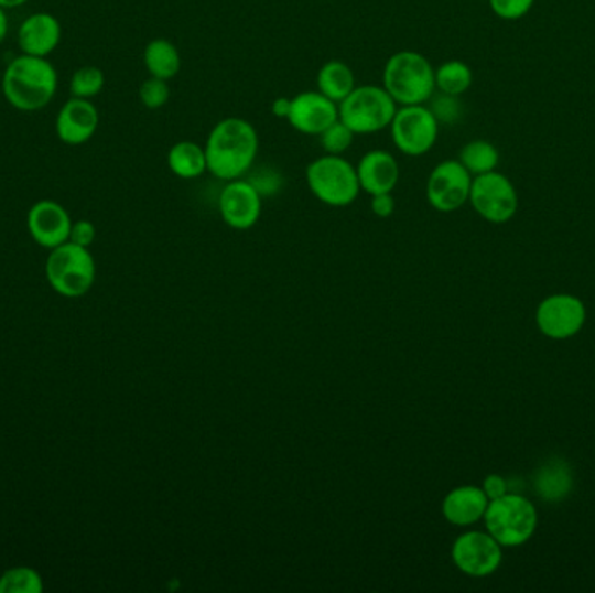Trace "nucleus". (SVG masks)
<instances>
[{
	"label": "nucleus",
	"mask_w": 595,
	"mask_h": 593,
	"mask_svg": "<svg viewBox=\"0 0 595 593\" xmlns=\"http://www.w3.org/2000/svg\"><path fill=\"white\" fill-rule=\"evenodd\" d=\"M204 150L213 176L221 182L245 177L260 150L257 128L240 117H227L212 129Z\"/></svg>",
	"instance_id": "obj_1"
},
{
	"label": "nucleus",
	"mask_w": 595,
	"mask_h": 593,
	"mask_svg": "<svg viewBox=\"0 0 595 593\" xmlns=\"http://www.w3.org/2000/svg\"><path fill=\"white\" fill-rule=\"evenodd\" d=\"M58 84V72L50 60L21 53L6 66L2 95L11 107L30 114L53 101Z\"/></svg>",
	"instance_id": "obj_2"
},
{
	"label": "nucleus",
	"mask_w": 595,
	"mask_h": 593,
	"mask_svg": "<svg viewBox=\"0 0 595 593\" xmlns=\"http://www.w3.org/2000/svg\"><path fill=\"white\" fill-rule=\"evenodd\" d=\"M383 87L399 107L426 105L437 91L435 68L416 51H399L385 65Z\"/></svg>",
	"instance_id": "obj_3"
},
{
	"label": "nucleus",
	"mask_w": 595,
	"mask_h": 593,
	"mask_svg": "<svg viewBox=\"0 0 595 593\" xmlns=\"http://www.w3.org/2000/svg\"><path fill=\"white\" fill-rule=\"evenodd\" d=\"M486 531L504 548H517L528 543L538 528V510L526 496L507 493L489 502L484 514Z\"/></svg>",
	"instance_id": "obj_4"
},
{
	"label": "nucleus",
	"mask_w": 595,
	"mask_h": 593,
	"mask_svg": "<svg viewBox=\"0 0 595 593\" xmlns=\"http://www.w3.org/2000/svg\"><path fill=\"white\" fill-rule=\"evenodd\" d=\"M306 185L317 201L331 207L356 203L360 194L356 165L342 155L318 157L305 171Z\"/></svg>",
	"instance_id": "obj_5"
},
{
	"label": "nucleus",
	"mask_w": 595,
	"mask_h": 593,
	"mask_svg": "<svg viewBox=\"0 0 595 593\" xmlns=\"http://www.w3.org/2000/svg\"><path fill=\"white\" fill-rule=\"evenodd\" d=\"M399 105L383 86L368 84L356 89L338 105L339 120L354 134H375L390 128Z\"/></svg>",
	"instance_id": "obj_6"
},
{
	"label": "nucleus",
	"mask_w": 595,
	"mask_h": 593,
	"mask_svg": "<svg viewBox=\"0 0 595 593\" xmlns=\"http://www.w3.org/2000/svg\"><path fill=\"white\" fill-rule=\"evenodd\" d=\"M46 277L51 288L66 298L89 293L96 281V261L89 248L77 244H62L51 249L46 261Z\"/></svg>",
	"instance_id": "obj_7"
},
{
	"label": "nucleus",
	"mask_w": 595,
	"mask_h": 593,
	"mask_svg": "<svg viewBox=\"0 0 595 593\" xmlns=\"http://www.w3.org/2000/svg\"><path fill=\"white\" fill-rule=\"evenodd\" d=\"M389 129L396 149L410 157L425 155L439 138L437 119L426 105L397 108Z\"/></svg>",
	"instance_id": "obj_8"
},
{
	"label": "nucleus",
	"mask_w": 595,
	"mask_h": 593,
	"mask_svg": "<svg viewBox=\"0 0 595 593\" xmlns=\"http://www.w3.org/2000/svg\"><path fill=\"white\" fill-rule=\"evenodd\" d=\"M468 203L480 218L495 225L510 222L519 209L516 186L498 171L474 176Z\"/></svg>",
	"instance_id": "obj_9"
},
{
	"label": "nucleus",
	"mask_w": 595,
	"mask_h": 593,
	"mask_svg": "<svg viewBox=\"0 0 595 593\" xmlns=\"http://www.w3.org/2000/svg\"><path fill=\"white\" fill-rule=\"evenodd\" d=\"M534 321L545 338L564 342L583 330L587 321V309L575 294H550L538 305Z\"/></svg>",
	"instance_id": "obj_10"
},
{
	"label": "nucleus",
	"mask_w": 595,
	"mask_h": 593,
	"mask_svg": "<svg viewBox=\"0 0 595 593\" xmlns=\"http://www.w3.org/2000/svg\"><path fill=\"white\" fill-rule=\"evenodd\" d=\"M451 559L467 576H491L504 562V547L488 531H467L451 547Z\"/></svg>",
	"instance_id": "obj_11"
},
{
	"label": "nucleus",
	"mask_w": 595,
	"mask_h": 593,
	"mask_svg": "<svg viewBox=\"0 0 595 593\" xmlns=\"http://www.w3.org/2000/svg\"><path fill=\"white\" fill-rule=\"evenodd\" d=\"M472 176L459 161L435 165L426 180V201L439 213H453L465 206L470 197Z\"/></svg>",
	"instance_id": "obj_12"
},
{
	"label": "nucleus",
	"mask_w": 595,
	"mask_h": 593,
	"mask_svg": "<svg viewBox=\"0 0 595 593\" xmlns=\"http://www.w3.org/2000/svg\"><path fill=\"white\" fill-rule=\"evenodd\" d=\"M263 197L248 180H231L221 190L218 198L219 215L234 230H249L261 216Z\"/></svg>",
	"instance_id": "obj_13"
},
{
	"label": "nucleus",
	"mask_w": 595,
	"mask_h": 593,
	"mask_svg": "<svg viewBox=\"0 0 595 593\" xmlns=\"http://www.w3.org/2000/svg\"><path fill=\"white\" fill-rule=\"evenodd\" d=\"M339 119L338 104L321 91H305L291 98L288 122L291 128L306 137L323 134Z\"/></svg>",
	"instance_id": "obj_14"
},
{
	"label": "nucleus",
	"mask_w": 595,
	"mask_h": 593,
	"mask_svg": "<svg viewBox=\"0 0 595 593\" xmlns=\"http://www.w3.org/2000/svg\"><path fill=\"white\" fill-rule=\"evenodd\" d=\"M72 218L68 211L51 198H42L30 207L26 215L32 239L42 248L54 249L71 239Z\"/></svg>",
	"instance_id": "obj_15"
},
{
	"label": "nucleus",
	"mask_w": 595,
	"mask_h": 593,
	"mask_svg": "<svg viewBox=\"0 0 595 593\" xmlns=\"http://www.w3.org/2000/svg\"><path fill=\"white\" fill-rule=\"evenodd\" d=\"M99 126V111L91 99H68L56 116V134L60 141L71 147H79L95 137Z\"/></svg>",
	"instance_id": "obj_16"
},
{
	"label": "nucleus",
	"mask_w": 595,
	"mask_h": 593,
	"mask_svg": "<svg viewBox=\"0 0 595 593\" xmlns=\"http://www.w3.org/2000/svg\"><path fill=\"white\" fill-rule=\"evenodd\" d=\"M62 23L46 11L30 14L18 29V46L21 53L47 58L62 42Z\"/></svg>",
	"instance_id": "obj_17"
},
{
	"label": "nucleus",
	"mask_w": 595,
	"mask_h": 593,
	"mask_svg": "<svg viewBox=\"0 0 595 593\" xmlns=\"http://www.w3.org/2000/svg\"><path fill=\"white\" fill-rule=\"evenodd\" d=\"M356 170L360 190L371 197L378 194H392L401 176L396 155L387 150H369L364 153Z\"/></svg>",
	"instance_id": "obj_18"
},
{
	"label": "nucleus",
	"mask_w": 595,
	"mask_h": 593,
	"mask_svg": "<svg viewBox=\"0 0 595 593\" xmlns=\"http://www.w3.org/2000/svg\"><path fill=\"white\" fill-rule=\"evenodd\" d=\"M488 505L489 499L484 495L483 487L465 484L451 489L444 496L441 510L444 519L456 528H470L484 519Z\"/></svg>",
	"instance_id": "obj_19"
},
{
	"label": "nucleus",
	"mask_w": 595,
	"mask_h": 593,
	"mask_svg": "<svg viewBox=\"0 0 595 593\" xmlns=\"http://www.w3.org/2000/svg\"><path fill=\"white\" fill-rule=\"evenodd\" d=\"M533 489L538 498L547 503H559L566 499L573 490V472L561 457H552L537 470L533 477Z\"/></svg>",
	"instance_id": "obj_20"
},
{
	"label": "nucleus",
	"mask_w": 595,
	"mask_h": 593,
	"mask_svg": "<svg viewBox=\"0 0 595 593\" xmlns=\"http://www.w3.org/2000/svg\"><path fill=\"white\" fill-rule=\"evenodd\" d=\"M167 165L174 176L182 180H195L207 171L206 150L195 141H178L167 153Z\"/></svg>",
	"instance_id": "obj_21"
},
{
	"label": "nucleus",
	"mask_w": 595,
	"mask_h": 593,
	"mask_svg": "<svg viewBox=\"0 0 595 593\" xmlns=\"http://www.w3.org/2000/svg\"><path fill=\"white\" fill-rule=\"evenodd\" d=\"M356 75L347 63L333 60V62L324 63L318 71L317 91L333 99L335 104H342L356 89Z\"/></svg>",
	"instance_id": "obj_22"
},
{
	"label": "nucleus",
	"mask_w": 595,
	"mask_h": 593,
	"mask_svg": "<svg viewBox=\"0 0 595 593\" xmlns=\"http://www.w3.org/2000/svg\"><path fill=\"white\" fill-rule=\"evenodd\" d=\"M143 63H145L150 77L164 78V80L176 77L182 68L180 51L167 39L150 41L143 51Z\"/></svg>",
	"instance_id": "obj_23"
},
{
	"label": "nucleus",
	"mask_w": 595,
	"mask_h": 593,
	"mask_svg": "<svg viewBox=\"0 0 595 593\" xmlns=\"http://www.w3.org/2000/svg\"><path fill=\"white\" fill-rule=\"evenodd\" d=\"M459 162L472 176L491 173L500 164V152L495 144L486 140L468 141L459 152Z\"/></svg>",
	"instance_id": "obj_24"
},
{
	"label": "nucleus",
	"mask_w": 595,
	"mask_h": 593,
	"mask_svg": "<svg viewBox=\"0 0 595 593\" xmlns=\"http://www.w3.org/2000/svg\"><path fill=\"white\" fill-rule=\"evenodd\" d=\"M472 83H474V75H472L470 66L458 60L443 63L435 71V89L444 95L462 96L470 89Z\"/></svg>",
	"instance_id": "obj_25"
},
{
	"label": "nucleus",
	"mask_w": 595,
	"mask_h": 593,
	"mask_svg": "<svg viewBox=\"0 0 595 593\" xmlns=\"http://www.w3.org/2000/svg\"><path fill=\"white\" fill-rule=\"evenodd\" d=\"M44 580L33 568H11L0 576V593H42Z\"/></svg>",
	"instance_id": "obj_26"
},
{
	"label": "nucleus",
	"mask_w": 595,
	"mask_h": 593,
	"mask_svg": "<svg viewBox=\"0 0 595 593\" xmlns=\"http://www.w3.org/2000/svg\"><path fill=\"white\" fill-rule=\"evenodd\" d=\"M105 74L98 66H80L71 78V93L74 98L91 99L104 91Z\"/></svg>",
	"instance_id": "obj_27"
},
{
	"label": "nucleus",
	"mask_w": 595,
	"mask_h": 593,
	"mask_svg": "<svg viewBox=\"0 0 595 593\" xmlns=\"http://www.w3.org/2000/svg\"><path fill=\"white\" fill-rule=\"evenodd\" d=\"M426 107L434 114L439 125H456L463 117V104L459 101V96L435 91Z\"/></svg>",
	"instance_id": "obj_28"
},
{
	"label": "nucleus",
	"mask_w": 595,
	"mask_h": 593,
	"mask_svg": "<svg viewBox=\"0 0 595 593\" xmlns=\"http://www.w3.org/2000/svg\"><path fill=\"white\" fill-rule=\"evenodd\" d=\"M354 138L356 134L339 119L336 120L335 125H331L323 134H318L321 147L329 155H344L354 143Z\"/></svg>",
	"instance_id": "obj_29"
},
{
	"label": "nucleus",
	"mask_w": 595,
	"mask_h": 593,
	"mask_svg": "<svg viewBox=\"0 0 595 593\" xmlns=\"http://www.w3.org/2000/svg\"><path fill=\"white\" fill-rule=\"evenodd\" d=\"M246 176H248L246 180L257 188L261 197H270V195L279 194L282 186H284L282 174L278 170L270 168V165H261V168H255L252 165Z\"/></svg>",
	"instance_id": "obj_30"
},
{
	"label": "nucleus",
	"mask_w": 595,
	"mask_h": 593,
	"mask_svg": "<svg viewBox=\"0 0 595 593\" xmlns=\"http://www.w3.org/2000/svg\"><path fill=\"white\" fill-rule=\"evenodd\" d=\"M138 95H140L143 107L149 108V110H159L170 101L171 87L164 78L150 77L141 84Z\"/></svg>",
	"instance_id": "obj_31"
},
{
	"label": "nucleus",
	"mask_w": 595,
	"mask_h": 593,
	"mask_svg": "<svg viewBox=\"0 0 595 593\" xmlns=\"http://www.w3.org/2000/svg\"><path fill=\"white\" fill-rule=\"evenodd\" d=\"M534 0H489L493 13L501 20H521L531 11Z\"/></svg>",
	"instance_id": "obj_32"
},
{
	"label": "nucleus",
	"mask_w": 595,
	"mask_h": 593,
	"mask_svg": "<svg viewBox=\"0 0 595 593\" xmlns=\"http://www.w3.org/2000/svg\"><path fill=\"white\" fill-rule=\"evenodd\" d=\"M96 239V227L89 219H79V222L72 223L71 242L83 246V248H89Z\"/></svg>",
	"instance_id": "obj_33"
},
{
	"label": "nucleus",
	"mask_w": 595,
	"mask_h": 593,
	"mask_svg": "<svg viewBox=\"0 0 595 593\" xmlns=\"http://www.w3.org/2000/svg\"><path fill=\"white\" fill-rule=\"evenodd\" d=\"M480 487H483L484 495L488 496L489 502L501 498V496L510 493L507 478L500 474L486 475V478L483 481V486Z\"/></svg>",
	"instance_id": "obj_34"
},
{
	"label": "nucleus",
	"mask_w": 595,
	"mask_h": 593,
	"mask_svg": "<svg viewBox=\"0 0 595 593\" xmlns=\"http://www.w3.org/2000/svg\"><path fill=\"white\" fill-rule=\"evenodd\" d=\"M371 211L372 215L378 216V218H390L396 211V201H393L392 194L372 195Z\"/></svg>",
	"instance_id": "obj_35"
},
{
	"label": "nucleus",
	"mask_w": 595,
	"mask_h": 593,
	"mask_svg": "<svg viewBox=\"0 0 595 593\" xmlns=\"http://www.w3.org/2000/svg\"><path fill=\"white\" fill-rule=\"evenodd\" d=\"M291 111V98H278L272 104V114L279 119L288 120Z\"/></svg>",
	"instance_id": "obj_36"
},
{
	"label": "nucleus",
	"mask_w": 595,
	"mask_h": 593,
	"mask_svg": "<svg viewBox=\"0 0 595 593\" xmlns=\"http://www.w3.org/2000/svg\"><path fill=\"white\" fill-rule=\"evenodd\" d=\"M9 33V20L6 9L0 8V44L6 41Z\"/></svg>",
	"instance_id": "obj_37"
},
{
	"label": "nucleus",
	"mask_w": 595,
	"mask_h": 593,
	"mask_svg": "<svg viewBox=\"0 0 595 593\" xmlns=\"http://www.w3.org/2000/svg\"><path fill=\"white\" fill-rule=\"evenodd\" d=\"M26 2H29V0H0V8L9 11V9L21 8V6H25Z\"/></svg>",
	"instance_id": "obj_38"
}]
</instances>
